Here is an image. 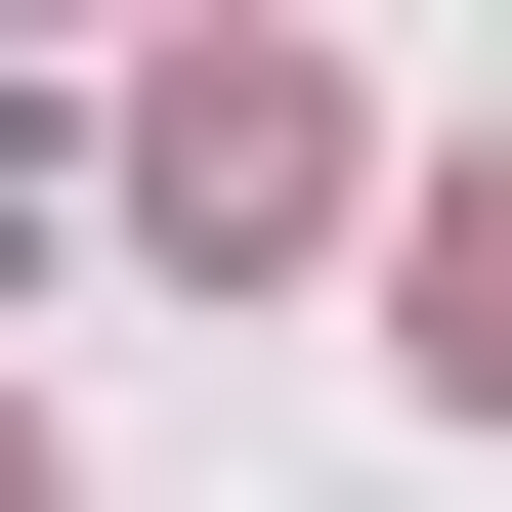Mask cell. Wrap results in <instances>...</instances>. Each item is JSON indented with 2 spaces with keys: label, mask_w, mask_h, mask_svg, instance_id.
I'll return each mask as SVG.
<instances>
[{
  "label": "cell",
  "mask_w": 512,
  "mask_h": 512,
  "mask_svg": "<svg viewBox=\"0 0 512 512\" xmlns=\"http://www.w3.org/2000/svg\"><path fill=\"white\" fill-rule=\"evenodd\" d=\"M342 171H384V128L299 86V43H171V86H128V214H171V256H299Z\"/></svg>",
  "instance_id": "cell-1"
},
{
  "label": "cell",
  "mask_w": 512,
  "mask_h": 512,
  "mask_svg": "<svg viewBox=\"0 0 512 512\" xmlns=\"http://www.w3.org/2000/svg\"><path fill=\"white\" fill-rule=\"evenodd\" d=\"M384 299H427V384H470V427H512V128H470V171H427V256H384Z\"/></svg>",
  "instance_id": "cell-2"
},
{
  "label": "cell",
  "mask_w": 512,
  "mask_h": 512,
  "mask_svg": "<svg viewBox=\"0 0 512 512\" xmlns=\"http://www.w3.org/2000/svg\"><path fill=\"white\" fill-rule=\"evenodd\" d=\"M0 512H43V427H0Z\"/></svg>",
  "instance_id": "cell-3"
}]
</instances>
